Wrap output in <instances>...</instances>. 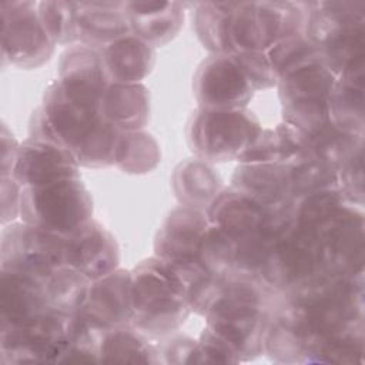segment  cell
Segmentation results:
<instances>
[{"label": "cell", "mask_w": 365, "mask_h": 365, "mask_svg": "<svg viewBox=\"0 0 365 365\" xmlns=\"http://www.w3.org/2000/svg\"><path fill=\"white\" fill-rule=\"evenodd\" d=\"M19 145L20 143L16 141V138L9 134L6 125H3V131H1V175H10L14 161H16V155L19 151Z\"/></svg>", "instance_id": "cell-47"}, {"label": "cell", "mask_w": 365, "mask_h": 365, "mask_svg": "<svg viewBox=\"0 0 365 365\" xmlns=\"http://www.w3.org/2000/svg\"><path fill=\"white\" fill-rule=\"evenodd\" d=\"M101 117L120 131L143 130L150 117V93L141 83H110L101 104Z\"/></svg>", "instance_id": "cell-26"}, {"label": "cell", "mask_w": 365, "mask_h": 365, "mask_svg": "<svg viewBox=\"0 0 365 365\" xmlns=\"http://www.w3.org/2000/svg\"><path fill=\"white\" fill-rule=\"evenodd\" d=\"M38 17L54 44H70L77 40V1H40Z\"/></svg>", "instance_id": "cell-40"}, {"label": "cell", "mask_w": 365, "mask_h": 365, "mask_svg": "<svg viewBox=\"0 0 365 365\" xmlns=\"http://www.w3.org/2000/svg\"><path fill=\"white\" fill-rule=\"evenodd\" d=\"M103 123L98 108L74 101L56 80L47 86L41 104L33 111L29 134L31 138L56 143L76 154Z\"/></svg>", "instance_id": "cell-9"}, {"label": "cell", "mask_w": 365, "mask_h": 365, "mask_svg": "<svg viewBox=\"0 0 365 365\" xmlns=\"http://www.w3.org/2000/svg\"><path fill=\"white\" fill-rule=\"evenodd\" d=\"M289 165L292 198L338 187V170L314 158L307 150Z\"/></svg>", "instance_id": "cell-39"}, {"label": "cell", "mask_w": 365, "mask_h": 365, "mask_svg": "<svg viewBox=\"0 0 365 365\" xmlns=\"http://www.w3.org/2000/svg\"><path fill=\"white\" fill-rule=\"evenodd\" d=\"M361 31H365V1L307 3L304 33L318 50Z\"/></svg>", "instance_id": "cell-21"}, {"label": "cell", "mask_w": 365, "mask_h": 365, "mask_svg": "<svg viewBox=\"0 0 365 365\" xmlns=\"http://www.w3.org/2000/svg\"><path fill=\"white\" fill-rule=\"evenodd\" d=\"M73 317L48 308L17 325H0L1 364H60Z\"/></svg>", "instance_id": "cell-10"}, {"label": "cell", "mask_w": 365, "mask_h": 365, "mask_svg": "<svg viewBox=\"0 0 365 365\" xmlns=\"http://www.w3.org/2000/svg\"><path fill=\"white\" fill-rule=\"evenodd\" d=\"M197 339L190 336H175L160 349L161 359L165 364H191Z\"/></svg>", "instance_id": "cell-46"}, {"label": "cell", "mask_w": 365, "mask_h": 365, "mask_svg": "<svg viewBox=\"0 0 365 365\" xmlns=\"http://www.w3.org/2000/svg\"><path fill=\"white\" fill-rule=\"evenodd\" d=\"M307 143L308 137L301 130L281 121L274 127H262L237 161L241 164H292L305 153Z\"/></svg>", "instance_id": "cell-27"}, {"label": "cell", "mask_w": 365, "mask_h": 365, "mask_svg": "<svg viewBox=\"0 0 365 365\" xmlns=\"http://www.w3.org/2000/svg\"><path fill=\"white\" fill-rule=\"evenodd\" d=\"M64 242L66 237L24 221L9 222L0 238V269L41 281L64 265Z\"/></svg>", "instance_id": "cell-12"}, {"label": "cell", "mask_w": 365, "mask_h": 365, "mask_svg": "<svg viewBox=\"0 0 365 365\" xmlns=\"http://www.w3.org/2000/svg\"><path fill=\"white\" fill-rule=\"evenodd\" d=\"M21 221L68 237L93 218V200L80 178L38 187H24L20 197Z\"/></svg>", "instance_id": "cell-6"}, {"label": "cell", "mask_w": 365, "mask_h": 365, "mask_svg": "<svg viewBox=\"0 0 365 365\" xmlns=\"http://www.w3.org/2000/svg\"><path fill=\"white\" fill-rule=\"evenodd\" d=\"M232 54H235V57L241 63L255 91L268 90L277 86L278 77L265 51H245V53H232Z\"/></svg>", "instance_id": "cell-44"}, {"label": "cell", "mask_w": 365, "mask_h": 365, "mask_svg": "<svg viewBox=\"0 0 365 365\" xmlns=\"http://www.w3.org/2000/svg\"><path fill=\"white\" fill-rule=\"evenodd\" d=\"M81 315L104 329L131 327V271L117 268L91 281Z\"/></svg>", "instance_id": "cell-20"}, {"label": "cell", "mask_w": 365, "mask_h": 365, "mask_svg": "<svg viewBox=\"0 0 365 365\" xmlns=\"http://www.w3.org/2000/svg\"><path fill=\"white\" fill-rule=\"evenodd\" d=\"M265 53L278 77L298 61L318 53V48L307 38L304 33H299L277 41Z\"/></svg>", "instance_id": "cell-41"}, {"label": "cell", "mask_w": 365, "mask_h": 365, "mask_svg": "<svg viewBox=\"0 0 365 365\" xmlns=\"http://www.w3.org/2000/svg\"><path fill=\"white\" fill-rule=\"evenodd\" d=\"M321 235L294 222L272 244L258 277L287 295L324 274Z\"/></svg>", "instance_id": "cell-8"}, {"label": "cell", "mask_w": 365, "mask_h": 365, "mask_svg": "<svg viewBox=\"0 0 365 365\" xmlns=\"http://www.w3.org/2000/svg\"><path fill=\"white\" fill-rule=\"evenodd\" d=\"M38 3L4 0L1 14V57L19 68H37L54 54L56 44L38 17Z\"/></svg>", "instance_id": "cell-13"}, {"label": "cell", "mask_w": 365, "mask_h": 365, "mask_svg": "<svg viewBox=\"0 0 365 365\" xmlns=\"http://www.w3.org/2000/svg\"><path fill=\"white\" fill-rule=\"evenodd\" d=\"M57 81L74 101L100 110L110 84L101 50L81 43L70 46L61 54Z\"/></svg>", "instance_id": "cell-16"}, {"label": "cell", "mask_w": 365, "mask_h": 365, "mask_svg": "<svg viewBox=\"0 0 365 365\" xmlns=\"http://www.w3.org/2000/svg\"><path fill=\"white\" fill-rule=\"evenodd\" d=\"M292 202L294 200L277 207H265L230 187L222 188L205 211L211 225L235 244H241L268 228L285 231L292 224Z\"/></svg>", "instance_id": "cell-11"}, {"label": "cell", "mask_w": 365, "mask_h": 365, "mask_svg": "<svg viewBox=\"0 0 365 365\" xmlns=\"http://www.w3.org/2000/svg\"><path fill=\"white\" fill-rule=\"evenodd\" d=\"M200 362L238 364L241 361L237 351L225 339L205 327L197 339L191 364Z\"/></svg>", "instance_id": "cell-43"}, {"label": "cell", "mask_w": 365, "mask_h": 365, "mask_svg": "<svg viewBox=\"0 0 365 365\" xmlns=\"http://www.w3.org/2000/svg\"><path fill=\"white\" fill-rule=\"evenodd\" d=\"M120 264V247L115 237L98 221L90 220L64 242V265H68L91 281L98 279Z\"/></svg>", "instance_id": "cell-19"}, {"label": "cell", "mask_w": 365, "mask_h": 365, "mask_svg": "<svg viewBox=\"0 0 365 365\" xmlns=\"http://www.w3.org/2000/svg\"><path fill=\"white\" fill-rule=\"evenodd\" d=\"M221 177L212 165L201 158L185 160L173 174L175 197L184 207L207 210L221 188Z\"/></svg>", "instance_id": "cell-31"}, {"label": "cell", "mask_w": 365, "mask_h": 365, "mask_svg": "<svg viewBox=\"0 0 365 365\" xmlns=\"http://www.w3.org/2000/svg\"><path fill=\"white\" fill-rule=\"evenodd\" d=\"M235 1L195 3L192 26L202 46L212 54L230 53V20Z\"/></svg>", "instance_id": "cell-34"}, {"label": "cell", "mask_w": 365, "mask_h": 365, "mask_svg": "<svg viewBox=\"0 0 365 365\" xmlns=\"http://www.w3.org/2000/svg\"><path fill=\"white\" fill-rule=\"evenodd\" d=\"M131 34L151 47L171 41L182 27L184 6L177 1H125Z\"/></svg>", "instance_id": "cell-24"}, {"label": "cell", "mask_w": 365, "mask_h": 365, "mask_svg": "<svg viewBox=\"0 0 365 365\" xmlns=\"http://www.w3.org/2000/svg\"><path fill=\"white\" fill-rule=\"evenodd\" d=\"M46 309L40 281L0 269V325H17Z\"/></svg>", "instance_id": "cell-28"}, {"label": "cell", "mask_w": 365, "mask_h": 365, "mask_svg": "<svg viewBox=\"0 0 365 365\" xmlns=\"http://www.w3.org/2000/svg\"><path fill=\"white\" fill-rule=\"evenodd\" d=\"M100 362L160 364L163 362L148 336L133 327L106 329L100 346Z\"/></svg>", "instance_id": "cell-33"}, {"label": "cell", "mask_w": 365, "mask_h": 365, "mask_svg": "<svg viewBox=\"0 0 365 365\" xmlns=\"http://www.w3.org/2000/svg\"><path fill=\"white\" fill-rule=\"evenodd\" d=\"M284 297L308 335V354L321 341L364 331V277L324 272Z\"/></svg>", "instance_id": "cell-2"}, {"label": "cell", "mask_w": 365, "mask_h": 365, "mask_svg": "<svg viewBox=\"0 0 365 365\" xmlns=\"http://www.w3.org/2000/svg\"><path fill=\"white\" fill-rule=\"evenodd\" d=\"M10 175L23 188L38 187L80 178V164L70 150L56 143L29 137L19 145Z\"/></svg>", "instance_id": "cell-17"}, {"label": "cell", "mask_w": 365, "mask_h": 365, "mask_svg": "<svg viewBox=\"0 0 365 365\" xmlns=\"http://www.w3.org/2000/svg\"><path fill=\"white\" fill-rule=\"evenodd\" d=\"M231 187L265 207H277L292 198L289 164H241L234 170Z\"/></svg>", "instance_id": "cell-23"}, {"label": "cell", "mask_w": 365, "mask_h": 365, "mask_svg": "<svg viewBox=\"0 0 365 365\" xmlns=\"http://www.w3.org/2000/svg\"><path fill=\"white\" fill-rule=\"evenodd\" d=\"M277 295L258 275L234 269L222 281L204 317L207 328L225 339L241 362L264 354L271 318L269 299Z\"/></svg>", "instance_id": "cell-1"}, {"label": "cell", "mask_w": 365, "mask_h": 365, "mask_svg": "<svg viewBox=\"0 0 365 365\" xmlns=\"http://www.w3.org/2000/svg\"><path fill=\"white\" fill-rule=\"evenodd\" d=\"M208 227L205 210L184 205L173 210L157 231L155 255L180 268L200 265L198 247Z\"/></svg>", "instance_id": "cell-18"}, {"label": "cell", "mask_w": 365, "mask_h": 365, "mask_svg": "<svg viewBox=\"0 0 365 365\" xmlns=\"http://www.w3.org/2000/svg\"><path fill=\"white\" fill-rule=\"evenodd\" d=\"M305 1H235L230 20V53L267 51L304 33Z\"/></svg>", "instance_id": "cell-5"}, {"label": "cell", "mask_w": 365, "mask_h": 365, "mask_svg": "<svg viewBox=\"0 0 365 365\" xmlns=\"http://www.w3.org/2000/svg\"><path fill=\"white\" fill-rule=\"evenodd\" d=\"M194 97L201 108H247L257 93L241 63L232 53L211 54L197 68Z\"/></svg>", "instance_id": "cell-14"}, {"label": "cell", "mask_w": 365, "mask_h": 365, "mask_svg": "<svg viewBox=\"0 0 365 365\" xmlns=\"http://www.w3.org/2000/svg\"><path fill=\"white\" fill-rule=\"evenodd\" d=\"M161 161L157 140L144 130L121 131L114 165L127 174H147Z\"/></svg>", "instance_id": "cell-35"}, {"label": "cell", "mask_w": 365, "mask_h": 365, "mask_svg": "<svg viewBox=\"0 0 365 365\" xmlns=\"http://www.w3.org/2000/svg\"><path fill=\"white\" fill-rule=\"evenodd\" d=\"M237 244L217 227L211 225L204 232L198 247V262L212 277L224 279L235 269Z\"/></svg>", "instance_id": "cell-38"}, {"label": "cell", "mask_w": 365, "mask_h": 365, "mask_svg": "<svg viewBox=\"0 0 365 365\" xmlns=\"http://www.w3.org/2000/svg\"><path fill=\"white\" fill-rule=\"evenodd\" d=\"M325 272L336 277H364L365 222L362 207L346 202L321 231Z\"/></svg>", "instance_id": "cell-15"}, {"label": "cell", "mask_w": 365, "mask_h": 365, "mask_svg": "<svg viewBox=\"0 0 365 365\" xmlns=\"http://www.w3.org/2000/svg\"><path fill=\"white\" fill-rule=\"evenodd\" d=\"M307 137V153L338 171L352 153L364 145V137L345 133L331 121Z\"/></svg>", "instance_id": "cell-37"}, {"label": "cell", "mask_w": 365, "mask_h": 365, "mask_svg": "<svg viewBox=\"0 0 365 365\" xmlns=\"http://www.w3.org/2000/svg\"><path fill=\"white\" fill-rule=\"evenodd\" d=\"M76 34L81 44L98 50L131 34L125 1H77Z\"/></svg>", "instance_id": "cell-22"}, {"label": "cell", "mask_w": 365, "mask_h": 365, "mask_svg": "<svg viewBox=\"0 0 365 365\" xmlns=\"http://www.w3.org/2000/svg\"><path fill=\"white\" fill-rule=\"evenodd\" d=\"M23 187L11 177L1 175V222H14L20 217V197Z\"/></svg>", "instance_id": "cell-45"}, {"label": "cell", "mask_w": 365, "mask_h": 365, "mask_svg": "<svg viewBox=\"0 0 365 365\" xmlns=\"http://www.w3.org/2000/svg\"><path fill=\"white\" fill-rule=\"evenodd\" d=\"M40 282L50 309L66 315L81 314L91 284L90 278L68 265H60Z\"/></svg>", "instance_id": "cell-32"}, {"label": "cell", "mask_w": 365, "mask_h": 365, "mask_svg": "<svg viewBox=\"0 0 365 365\" xmlns=\"http://www.w3.org/2000/svg\"><path fill=\"white\" fill-rule=\"evenodd\" d=\"M264 354L278 364H305L308 354V335L294 308L285 305L271 315Z\"/></svg>", "instance_id": "cell-29"}, {"label": "cell", "mask_w": 365, "mask_h": 365, "mask_svg": "<svg viewBox=\"0 0 365 365\" xmlns=\"http://www.w3.org/2000/svg\"><path fill=\"white\" fill-rule=\"evenodd\" d=\"M336 76L315 53L278 76L282 121L311 135L329 123L328 100Z\"/></svg>", "instance_id": "cell-4"}, {"label": "cell", "mask_w": 365, "mask_h": 365, "mask_svg": "<svg viewBox=\"0 0 365 365\" xmlns=\"http://www.w3.org/2000/svg\"><path fill=\"white\" fill-rule=\"evenodd\" d=\"M110 83L134 84L144 80L155 63L154 47L134 34L124 36L101 48Z\"/></svg>", "instance_id": "cell-30"}, {"label": "cell", "mask_w": 365, "mask_h": 365, "mask_svg": "<svg viewBox=\"0 0 365 365\" xmlns=\"http://www.w3.org/2000/svg\"><path fill=\"white\" fill-rule=\"evenodd\" d=\"M338 187L345 200L354 205L364 204V145L344 163L338 171Z\"/></svg>", "instance_id": "cell-42"}, {"label": "cell", "mask_w": 365, "mask_h": 365, "mask_svg": "<svg viewBox=\"0 0 365 365\" xmlns=\"http://www.w3.org/2000/svg\"><path fill=\"white\" fill-rule=\"evenodd\" d=\"M131 327L151 338L177 331L191 314L187 285L180 269L154 255L131 269Z\"/></svg>", "instance_id": "cell-3"}, {"label": "cell", "mask_w": 365, "mask_h": 365, "mask_svg": "<svg viewBox=\"0 0 365 365\" xmlns=\"http://www.w3.org/2000/svg\"><path fill=\"white\" fill-rule=\"evenodd\" d=\"M365 63L346 68L336 77L329 94V121L345 133L364 137Z\"/></svg>", "instance_id": "cell-25"}, {"label": "cell", "mask_w": 365, "mask_h": 365, "mask_svg": "<svg viewBox=\"0 0 365 365\" xmlns=\"http://www.w3.org/2000/svg\"><path fill=\"white\" fill-rule=\"evenodd\" d=\"M258 117L247 110H214L198 107L187 127L192 153L208 163L238 160L259 134Z\"/></svg>", "instance_id": "cell-7"}, {"label": "cell", "mask_w": 365, "mask_h": 365, "mask_svg": "<svg viewBox=\"0 0 365 365\" xmlns=\"http://www.w3.org/2000/svg\"><path fill=\"white\" fill-rule=\"evenodd\" d=\"M346 202L339 187L311 192L294 198L292 220L297 225L321 234Z\"/></svg>", "instance_id": "cell-36"}]
</instances>
